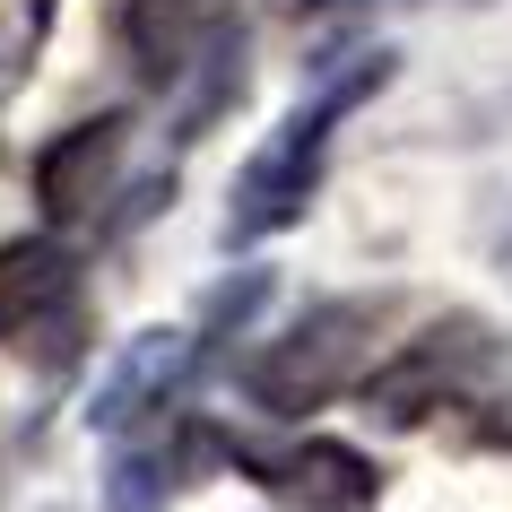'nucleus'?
<instances>
[{"mask_svg":"<svg viewBox=\"0 0 512 512\" xmlns=\"http://www.w3.org/2000/svg\"><path fill=\"white\" fill-rule=\"evenodd\" d=\"M391 304L382 296H322L278 330L261 356H243V400L261 417H313L322 400L356 391L374 374V330Z\"/></svg>","mask_w":512,"mask_h":512,"instance_id":"nucleus-3","label":"nucleus"},{"mask_svg":"<svg viewBox=\"0 0 512 512\" xmlns=\"http://www.w3.org/2000/svg\"><path fill=\"white\" fill-rule=\"evenodd\" d=\"M382 426H434V417H478V443H512V339L452 313V322L417 330L400 356H382L356 382Z\"/></svg>","mask_w":512,"mask_h":512,"instance_id":"nucleus-2","label":"nucleus"},{"mask_svg":"<svg viewBox=\"0 0 512 512\" xmlns=\"http://www.w3.org/2000/svg\"><path fill=\"white\" fill-rule=\"evenodd\" d=\"M200 365H209L200 330H139L131 348L105 365L96 400H87V426L96 434H131V426H148V417H174V408L191 400V374H200Z\"/></svg>","mask_w":512,"mask_h":512,"instance_id":"nucleus-7","label":"nucleus"},{"mask_svg":"<svg viewBox=\"0 0 512 512\" xmlns=\"http://www.w3.org/2000/svg\"><path fill=\"white\" fill-rule=\"evenodd\" d=\"M53 18H61V0H0V105H9V96L35 79Z\"/></svg>","mask_w":512,"mask_h":512,"instance_id":"nucleus-8","label":"nucleus"},{"mask_svg":"<svg viewBox=\"0 0 512 512\" xmlns=\"http://www.w3.org/2000/svg\"><path fill=\"white\" fill-rule=\"evenodd\" d=\"M226 469L278 495L287 512H374L382 504V469L348 443H330V434H304V443H243L226 434Z\"/></svg>","mask_w":512,"mask_h":512,"instance_id":"nucleus-5","label":"nucleus"},{"mask_svg":"<svg viewBox=\"0 0 512 512\" xmlns=\"http://www.w3.org/2000/svg\"><path fill=\"white\" fill-rule=\"evenodd\" d=\"M96 339L87 304V261L61 243V226L0 243V348L27 356L35 374H70Z\"/></svg>","mask_w":512,"mask_h":512,"instance_id":"nucleus-4","label":"nucleus"},{"mask_svg":"<svg viewBox=\"0 0 512 512\" xmlns=\"http://www.w3.org/2000/svg\"><path fill=\"white\" fill-rule=\"evenodd\" d=\"M382 87H391V53H382V44L374 53H330L322 70H313V96H304V105L270 131V148H252V165L235 174V200H226L217 243L243 252V243H261V235H287V226L313 209V191H322L330 131H339L365 96H382Z\"/></svg>","mask_w":512,"mask_h":512,"instance_id":"nucleus-1","label":"nucleus"},{"mask_svg":"<svg viewBox=\"0 0 512 512\" xmlns=\"http://www.w3.org/2000/svg\"><path fill=\"white\" fill-rule=\"evenodd\" d=\"M131 113H96V122H70L61 139L35 148V209L44 226H105L113 200H122V174H131Z\"/></svg>","mask_w":512,"mask_h":512,"instance_id":"nucleus-6","label":"nucleus"},{"mask_svg":"<svg viewBox=\"0 0 512 512\" xmlns=\"http://www.w3.org/2000/svg\"><path fill=\"white\" fill-rule=\"evenodd\" d=\"M495 261H504V278H512V191H504V217H495Z\"/></svg>","mask_w":512,"mask_h":512,"instance_id":"nucleus-9","label":"nucleus"}]
</instances>
